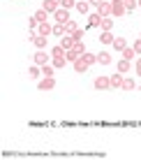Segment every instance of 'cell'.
<instances>
[{"mask_svg": "<svg viewBox=\"0 0 141 160\" xmlns=\"http://www.w3.org/2000/svg\"><path fill=\"white\" fill-rule=\"evenodd\" d=\"M125 12H127V9H125V0H111V16L120 19Z\"/></svg>", "mask_w": 141, "mask_h": 160, "instance_id": "6da1fadb", "label": "cell"}, {"mask_svg": "<svg viewBox=\"0 0 141 160\" xmlns=\"http://www.w3.org/2000/svg\"><path fill=\"white\" fill-rule=\"evenodd\" d=\"M30 40H32V44H35V47L37 49H46L49 47V37H44V35H40V32H32V35H30Z\"/></svg>", "mask_w": 141, "mask_h": 160, "instance_id": "7a4b0ae2", "label": "cell"}, {"mask_svg": "<svg viewBox=\"0 0 141 160\" xmlns=\"http://www.w3.org/2000/svg\"><path fill=\"white\" fill-rule=\"evenodd\" d=\"M97 91H106V88H111V77H106V74H102V77H97L95 79V84H93Z\"/></svg>", "mask_w": 141, "mask_h": 160, "instance_id": "3957f363", "label": "cell"}, {"mask_svg": "<svg viewBox=\"0 0 141 160\" xmlns=\"http://www.w3.org/2000/svg\"><path fill=\"white\" fill-rule=\"evenodd\" d=\"M42 9H46L49 14H56L58 9H60V0H44V5H42Z\"/></svg>", "mask_w": 141, "mask_h": 160, "instance_id": "277c9868", "label": "cell"}, {"mask_svg": "<svg viewBox=\"0 0 141 160\" xmlns=\"http://www.w3.org/2000/svg\"><path fill=\"white\" fill-rule=\"evenodd\" d=\"M53 16H56V23H67V21H69V9L60 7V9H58V12L53 14Z\"/></svg>", "mask_w": 141, "mask_h": 160, "instance_id": "5b68a950", "label": "cell"}, {"mask_svg": "<svg viewBox=\"0 0 141 160\" xmlns=\"http://www.w3.org/2000/svg\"><path fill=\"white\" fill-rule=\"evenodd\" d=\"M97 14L111 16V2H106V0H100V5H97Z\"/></svg>", "mask_w": 141, "mask_h": 160, "instance_id": "8992f818", "label": "cell"}, {"mask_svg": "<svg viewBox=\"0 0 141 160\" xmlns=\"http://www.w3.org/2000/svg\"><path fill=\"white\" fill-rule=\"evenodd\" d=\"M53 86H56V79H53V77H44V79L40 81V91H53Z\"/></svg>", "mask_w": 141, "mask_h": 160, "instance_id": "52a82bcc", "label": "cell"}, {"mask_svg": "<svg viewBox=\"0 0 141 160\" xmlns=\"http://www.w3.org/2000/svg\"><path fill=\"white\" fill-rule=\"evenodd\" d=\"M74 44H77V42H74V37H72V35H65V37H60V47L65 49V51L74 49Z\"/></svg>", "mask_w": 141, "mask_h": 160, "instance_id": "ba28073f", "label": "cell"}, {"mask_svg": "<svg viewBox=\"0 0 141 160\" xmlns=\"http://www.w3.org/2000/svg\"><path fill=\"white\" fill-rule=\"evenodd\" d=\"M32 58H35V65H40V68H42V65H46V63H49V56L44 53V49H40V51H37V53H35Z\"/></svg>", "mask_w": 141, "mask_h": 160, "instance_id": "9c48e42d", "label": "cell"}, {"mask_svg": "<svg viewBox=\"0 0 141 160\" xmlns=\"http://www.w3.org/2000/svg\"><path fill=\"white\" fill-rule=\"evenodd\" d=\"M123 81H125V77H123L120 72L111 74V88H123Z\"/></svg>", "mask_w": 141, "mask_h": 160, "instance_id": "30bf717a", "label": "cell"}, {"mask_svg": "<svg viewBox=\"0 0 141 160\" xmlns=\"http://www.w3.org/2000/svg\"><path fill=\"white\" fill-rule=\"evenodd\" d=\"M37 32H40V35H44V37H49V35H53V26L40 23V26H37Z\"/></svg>", "mask_w": 141, "mask_h": 160, "instance_id": "8fae6325", "label": "cell"}, {"mask_svg": "<svg viewBox=\"0 0 141 160\" xmlns=\"http://www.w3.org/2000/svg\"><path fill=\"white\" fill-rule=\"evenodd\" d=\"M113 40H116V37H113L111 30H102V35H100V42L102 44H113Z\"/></svg>", "mask_w": 141, "mask_h": 160, "instance_id": "7c38bea8", "label": "cell"}, {"mask_svg": "<svg viewBox=\"0 0 141 160\" xmlns=\"http://www.w3.org/2000/svg\"><path fill=\"white\" fill-rule=\"evenodd\" d=\"M120 58H125V60H134V58H137V51H134L132 47H125V49L120 51Z\"/></svg>", "mask_w": 141, "mask_h": 160, "instance_id": "4fadbf2b", "label": "cell"}, {"mask_svg": "<svg viewBox=\"0 0 141 160\" xmlns=\"http://www.w3.org/2000/svg\"><path fill=\"white\" fill-rule=\"evenodd\" d=\"M129 63H132V60H125V58H120V60H118V72H120V74H127V72H129V68H132Z\"/></svg>", "mask_w": 141, "mask_h": 160, "instance_id": "5bb4252c", "label": "cell"}, {"mask_svg": "<svg viewBox=\"0 0 141 160\" xmlns=\"http://www.w3.org/2000/svg\"><path fill=\"white\" fill-rule=\"evenodd\" d=\"M97 63H100V65H109L111 63V53L109 51H100V53H97Z\"/></svg>", "mask_w": 141, "mask_h": 160, "instance_id": "9a60e30c", "label": "cell"}, {"mask_svg": "<svg viewBox=\"0 0 141 160\" xmlns=\"http://www.w3.org/2000/svg\"><path fill=\"white\" fill-rule=\"evenodd\" d=\"M72 65H74V72H79V74H81V72H86V70H88V63H86L83 58H79L77 63H72Z\"/></svg>", "mask_w": 141, "mask_h": 160, "instance_id": "2e32d148", "label": "cell"}, {"mask_svg": "<svg viewBox=\"0 0 141 160\" xmlns=\"http://www.w3.org/2000/svg\"><path fill=\"white\" fill-rule=\"evenodd\" d=\"M77 9L81 14H88L90 12V2H86V0H77Z\"/></svg>", "mask_w": 141, "mask_h": 160, "instance_id": "e0dca14e", "label": "cell"}, {"mask_svg": "<svg viewBox=\"0 0 141 160\" xmlns=\"http://www.w3.org/2000/svg\"><path fill=\"white\" fill-rule=\"evenodd\" d=\"M102 23V14H90L88 16V26L90 28H95V26H100Z\"/></svg>", "mask_w": 141, "mask_h": 160, "instance_id": "ac0fdd59", "label": "cell"}, {"mask_svg": "<svg viewBox=\"0 0 141 160\" xmlns=\"http://www.w3.org/2000/svg\"><path fill=\"white\" fill-rule=\"evenodd\" d=\"M65 63H67V56H56V58H51V65H53V68H65Z\"/></svg>", "mask_w": 141, "mask_h": 160, "instance_id": "d6986e66", "label": "cell"}, {"mask_svg": "<svg viewBox=\"0 0 141 160\" xmlns=\"http://www.w3.org/2000/svg\"><path fill=\"white\" fill-rule=\"evenodd\" d=\"M53 35H56V37H65V35H67L65 23H56V26H53Z\"/></svg>", "mask_w": 141, "mask_h": 160, "instance_id": "ffe728a7", "label": "cell"}, {"mask_svg": "<svg viewBox=\"0 0 141 160\" xmlns=\"http://www.w3.org/2000/svg\"><path fill=\"white\" fill-rule=\"evenodd\" d=\"M100 28H102V30H111V28H113V19H109V16H102Z\"/></svg>", "mask_w": 141, "mask_h": 160, "instance_id": "44dd1931", "label": "cell"}, {"mask_svg": "<svg viewBox=\"0 0 141 160\" xmlns=\"http://www.w3.org/2000/svg\"><path fill=\"white\" fill-rule=\"evenodd\" d=\"M32 16H35V19L40 21V23H46V16H49V12H46V9H37V12L32 14Z\"/></svg>", "mask_w": 141, "mask_h": 160, "instance_id": "7402d4cb", "label": "cell"}, {"mask_svg": "<svg viewBox=\"0 0 141 160\" xmlns=\"http://www.w3.org/2000/svg\"><path fill=\"white\" fill-rule=\"evenodd\" d=\"M40 74H42V68H40V65H32V68H28V77H30V79H37Z\"/></svg>", "mask_w": 141, "mask_h": 160, "instance_id": "603a6c76", "label": "cell"}, {"mask_svg": "<svg viewBox=\"0 0 141 160\" xmlns=\"http://www.w3.org/2000/svg\"><path fill=\"white\" fill-rule=\"evenodd\" d=\"M81 58H83L86 63H88V68H90V65H95V63H97V53H88V51H86V53H83Z\"/></svg>", "mask_w": 141, "mask_h": 160, "instance_id": "cb8c5ba5", "label": "cell"}, {"mask_svg": "<svg viewBox=\"0 0 141 160\" xmlns=\"http://www.w3.org/2000/svg\"><path fill=\"white\" fill-rule=\"evenodd\" d=\"M65 30H67V35H72L74 30H79V23H77V21H72V19H69L67 23H65Z\"/></svg>", "mask_w": 141, "mask_h": 160, "instance_id": "d4e9b609", "label": "cell"}, {"mask_svg": "<svg viewBox=\"0 0 141 160\" xmlns=\"http://www.w3.org/2000/svg\"><path fill=\"white\" fill-rule=\"evenodd\" d=\"M125 47H127V42L123 40V37H116V40H113V49H116V51H123Z\"/></svg>", "mask_w": 141, "mask_h": 160, "instance_id": "484cf974", "label": "cell"}, {"mask_svg": "<svg viewBox=\"0 0 141 160\" xmlns=\"http://www.w3.org/2000/svg\"><path fill=\"white\" fill-rule=\"evenodd\" d=\"M65 53H67V51H65L60 44H56V47L51 49V58H56V56H65Z\"/></svg>", "mask_w": 141, "mask_h": 160, "instance_id": "4316f807", "label": "cell"}, {"mask_svg": "<svg viewBox=\"0 0 141 160\" xmlns=\"http://www.w3.org/2000/svg\"><path fill=\"white\" fill-rule=\"evenodd\" d=\"M65 56H67V60H69V63H77V60L81 58V56H79V53H77V51H74V49H69V51H67V53H65Z\"/></svg>", "mask_w": 141, "mask_h": 160, "instance_id": "83f0119b", "label": "cell"}, {"mask_svg": "<svg viewBox=\"0 0 141 160\" xmlns=\"http://www.w3.org/2000/svg\"><path fill=\"white\" fill-rule=\"evenodd\" d=\"M134 88H137L134 79H125V81H123V91H134Z\"/></svg>", "mask_w": 141, "mask_h": 160, "instance_id": "f1b7e54d", "label": "cell"}, {"mask_svg": "<svg viewBox=\"0 0 141 160\" xmlns=\"http://www.w3.org/2000/svg\"><path fill=\"white\" fill-rule=\"evenodd\" d=\"M53 70H56V68H53V65H42V74H44V77H53Z\"/></svg>", "mask_w": 141, "mask_h": 160, "instance_id": "f546056e", "label": "cell"}, {"mask_svg": "<svg viewBox=\"0 0 141 160\" xmlns=\"http://www.w3.org/2000/svg\"><path fill=\"white\" fill-rule=\"evenodd\" d=\"M60 7L72 9V7H77V0H60Z\"/></svg>", "mask_w": 141, "mask_h": 160, "instance_id": "4dcf8cb0", "label": "cell"}, {"mask_svg": "<svg viewBox=\"0 0 141 160\" xmlns=\"http://www.w3.org/2000/svg\"><path fill=\"white\" fill-rule=\"evenodd\" d=\"M137 0H125V9H127V12H134V9H137Z\"/></svg>", "mask_w": 141, "mask_h": 160, "instance_id": "1f68e13d", "label": "cell"}, {"mask_svg": "<svg viewBox=\"0 0 141 160\" xmlns=\"http://www.w3.org/2000/svg\"><path fill=\"white\" fill-rule=\"evenodd\" d=\"M72 37H74V42H83V28L74 30V32H72Z\"/></svg>", "mask_w": 141, "mask_h": 160, "instance_id": "d6a6232c", "label": "cell"}, {"mask_svg": "<svg viewBox=\"0 0 141 160\" xmlns=\"http://www.w3.org/2000/svg\"><path fill=\"white\" fill-rule=\"evenodd\" d=\"M74 51H77L79 56H83V53H86V47H83V42H77V44H74Z\"/></svg>", "mask_w": 141, "mask_h": 160, "instance_id": "836d02e7", "label": "cell"}, {"mask_svg": "<svg viewBox=\"0 0 141 160\" xmlns=\"http://www.w3.org/2000/svg\"><path fill=\"white\" fill-rule=\"evenodd\" d=\"M37 26H40V21H37L35 16H30V19H28V28L30 30H37Z\"/></svg>", "mask_w": 141, "mask_h": 160, "instance_id": "e575fe53", "label": "cell"}, {"mask_svg": "<svg viewBox=\"0 0 141 160\" xmlns=\"http://www.w3.org/2000/svg\"><path fill=\"white\" fill-rule=\"evenodd\" d=\"M134 51H137V56H141V37H137V42H134Z\"/></svg>", "mask_w": 141, "mask_h": 160, "instance_id": "d590c367", "label": "cell"}, {"mask_svg": "<svg viewBox=\"0 0 141 160\" xmlns=\"http://www.w3.org/2000/svg\"><path fill=\"white\" fill-rule=\"evenodd\" d=\"M134 70H137V74L141 77V56H139V60H137V65H134Z\"/></svg>", "mask_w": 141, "mask_h": 160, "instance_id": "8d00e7d4", "label": "cell"}, {"mask_svg": "<svg viewBox=\"0 0 141 160\" xmlns=\"http://www.w3.org/2000/svg\"><path fill=\"white\" fill-rule=\"evenodd\" d=\"M137 2H139V7H141V0H137Z\"/></svg>", "mask_w": 141, "mask_h": 160, "instance_id": "74e56055", "label": "cell"}, {"mask_svg": "<svg viewBox=\"0 0 141 160\" xmlns=\"http://www.w3.org/2000/svg\"><path fill=\"white\" fill-rule=\"evenodd\" d=\"M139 37H141V32H139Z\"/></svg>", "mask_w": 141, "mask_h": 160, "instance_id": "f35d334b", "label": "cell"}]
</instances>
